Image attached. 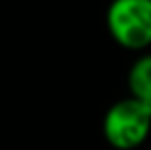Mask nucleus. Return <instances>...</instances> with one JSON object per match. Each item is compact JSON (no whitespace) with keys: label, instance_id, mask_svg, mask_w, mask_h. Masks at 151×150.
<instances>
[{"label":"nucleus","instance_id":"f257e3e1","mask_svg":"<svg viewBox=\"0 0 151 150\" xmlns=\"http://www.w3.org/2000/svg\"><path fill=\"white\" fill-rule=\"evenodd\" d=\"M101 131L115 150H134L151 133V110L147 104L128 96L115 102L103 116Z\"/></svg>","mask_w":151,"mask_h":150},{"label":"nucleus","instance_id":"20e7f679","mask_svg":"<svg viewBox=\"0 0 151 150\" xmlns=\"http://www.w3.org/2000/svg\"><path fill=\"white\" fill-rule=\"evenodd\" d=\"M149 110H151V104H149Z\"/></svg>","mask_w":151,"mask_h":150},{"label":"nucleus","instance_id":"f03ea898","mask_svg":"<svg viewBox=\"0 0 151 150\" xmlns=\"http://www.w3.org/2000/svg\"><path fill=\"white\" fill-rule=\"evenodd\" d=\"M105 21L109 35L122 48L144 50L151 46V0H113Z\"/></svg>","mask_w":151,"mask_h":150},{"label":"nucleus","instance_id":"7ed1b4c3","mask_svg":"<svg viewBox=\"0 0 151 150\" xmlns=\"http://www.w3.org/2000/svg\"><path fill=\"white\" fill-rule=\"evenodd\" d=\"M130 96L136 100L151 104V54H144L132 64L128 71Z\"/></svg>","mask_w":151,"mask_h":150}]
</instances>
